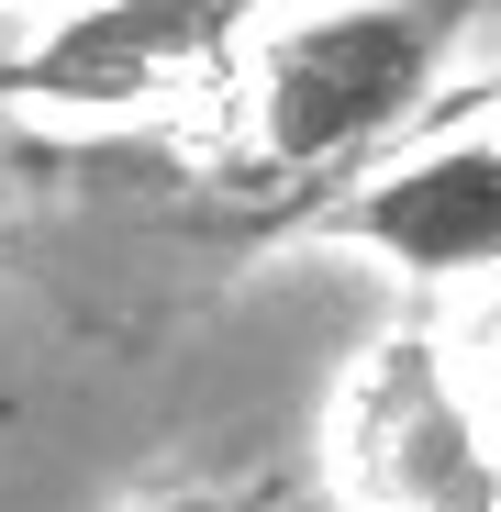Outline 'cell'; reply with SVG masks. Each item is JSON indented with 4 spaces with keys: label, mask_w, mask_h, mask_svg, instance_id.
Segmentation results:
<instances>
[{
    "label": "cell",
    "mask_w": 501,
    "mask_h": 512,
    "mask_svg": "<svg viewBox=\"0 0 501 512\" xmlns=\"http://www.w3.org/2000/svg\"><path fill=\"white\" fill-rule=\"evenodd\" d=\"M167 512H234V501H167Z\"/></svg>",
    "instance_id": "277c9868"
},
{
    "label": "cell",
    "mask_w": 501,
    "mask_h": 512,
    "mask_svg": "<svg viewBox=\"0 0 501 512\" xmlns=\"http://www.w3.org/2000/svg\"><path fill=\"white\" fill-rule=\"evenodd\" d=\"M334 234H357L379 256H401L412 279H457V268H501V145H435L368 179Z\"/></svg>",
    "instance_id": "3957f363"
},
{
    "label": "cell",
    "mask_w": 501,
    "mask_h": 512,
    "mask_svg": "<svg viewBox=\"0 0 501 512\" xmlns=\"http://www.w3.org/2000/svg\"><path fill=\"white\" fill-rule=\"evenodd\" d=\"M468 12L479 0H368V12H323V23L279 34L268 45V156L279 167H334V156L379 145L435 90Z\"/></svg>",
    "instance_id": "6da1fadb"
},
{
    "label": "cell",
    "mask_w": 501,
    "mask_h": 512,
    "mask_svg": "<svg viewBox=\"0 0 501 512\" xmlns=\"http://www.w3.org/2000/svg\"><path fill=\"white\" fill-rule=\"evenodd\" d=\"M257 23V0H90L78 23H56L12 90L34 101H78V112H112V101H179L223 67V45Z\"/></svg>",
    "instance_id": "7a4b0ae2"
}]
</instances>
